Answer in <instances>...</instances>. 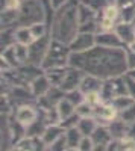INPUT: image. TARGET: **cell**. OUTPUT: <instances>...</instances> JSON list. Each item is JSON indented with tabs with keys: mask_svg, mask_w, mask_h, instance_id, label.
I'll return each mask as SVG.
<instances>
[{
	"mask_svg": "<svg viewBox=\"0 0 135 151\" xmlns=\"http://www.w3.org/2000/svg\"><path fill=\"white\" fill-rule=\"evenodd\" d=\"M70 67H75L85 74L97 76L103 80L125 76L126 65V48H108L96 45L88 52L71 53Z\"/></svg>",
	"mask_w": 135,
	"mask_h": 151,
	"instance_id": "6da1fadb",
	"label": "cell"
},
{
	"mask_svg": "<svg viewBox=\"0 0 135 151\" xmlns=\"http://www.w3.org/2000/svg\"><path fill=\"white\" fill-rule=\"evenodd\" d=\"M81 0H68V2L56 11L55 18L50 24L52 40L59 42L70 44L75 36L79 33V20H78V6Z\"/></svg>",
	"mask_w": 135,
	"mask_h": 151,
	"instance_id": "7a4b0ae2",
	"label": "cell"
},
{
	"mask_svg": "<svg viewBox=\"0 0 135 151\" xmlns=\"http://www.w3.org/2000/svg\"><path fill=\"white\" fill-rule=\"evenodd\" d=\"M70 56H71V50H70L68 44H64V42H59L56 40H52L47 53H46V56L43 59L41 68L46 71V70H50V68L68 67Z\"/></svg>",
	"mask_w": 135,
	"mask_h": 151,
	"instance_id": "3957f363",
	"label": "cell"
},
{
	"mask_svg": "<svg viewBox=\"0 0 135 151\" xmlns=\"http://www.w3.org/2000/svg\"><path fill=\"white\" fill-rule=\"evenodd\" d=\"M35 23H46V12L40 0H24L20 9V26H32Z\"/></svg>",
	"mask_w": 135,
	"mask_h": 151,
	"instance_id": "277c9868",
	"label": "cell"
},
{
	"mask_svg": "<svg viewBox=\"0 0 135 151\" xmlns=\"http://www.w3.org/2000/svg\"><path fill=\"white\" fill-rule=\"evenodd\" d=\"M100 95H102V101L103 103H112V100H115L117 97L129 95L126 83H125V77H123V76H120V77L106 79L103 82Z\"/></svg>",
	"mask_w": 135,
	"mask_h": 151,
	"instance_id": "5b68a950",
	"label": "cell"
},
{
	"mask_svg": "<svg viewBox=\"0 0 135 151\" xmlns=\"http://www.w3.org/2000/svg\"><path fill=\"white\" fill-rule=\"evenodd\" d=\"M99 20V32L114 30L117 23H120V8L115 3H109L97 17Z\"/></svg>",
	"mask_w": 135,
	"mask_h": 151,
	"instance_id": "8992f818",
	"label": "cell"
},
{
	"mask_svg": "<svg viewBox=\"0 0 135 151\" xmlns=\"http://www.w3.org/2000/svg\"><path fill=\"white\" fill-rule=\"evenodd\" d=\"M50 41H52V35L49 33L40 38V40H36L32 45H29V64L41 67L43 59L49 50V45H50Z\"/></svg>",
	"mask_w": 135,
	"mask_h": 151,
	"instance_id": "52a82bcc",
	"label": "cell"
},
{
	"mask_svg": "<svg viewBox=\"0 0 135 151\" xmlns=\"http://www.w3.org/2000/svg\"><path fill=\"white\" fill-rule=\"evenodd\" d=\"M120 113L117 112V109L111 104V103H102L99 104L97 107H94V118L97 121V124L99 125H108L111 124L114 119L118 118Z\"/></svg>",
	"mask_w": 135,
	"mask_h": 151,
	"instance_id": "ba28073f",
	"label": "cell"
},
{
	"mask_svg": "<svg viewBox=\"0 0 135 151\" xmlns=\"http://www.w3.org/2000/svg\"><path fill=\"white\" fill-rule=\"evenodd\" d=\"M70 50L71 53H83L88 52L93 47H96V33H83L79 32L75 40H73L70 44Z\"/></svg>",
	"mask_w": 135,
	"mask_h": 151,
	"instance_id": "9c48e42d",
	"label": "cell"
},
{
	"mask_svg": "<svg viewBox=\"0 0 135 151\" xmlns=\"http://www.w3.org/2000/svg\"><path fill=\"white\" fill-rule=\"evenodd\" d=\"M83 76H85L83 71H81V70L75 68V67H70V65H68L67 74H65V79H64L62 85H61L59 88H61V89H62L65 94H67V92H71V91H75V89H79Z\"/></svg>",
	"mask_w": 135,
	"mask_h": 151,
	"instance_id": "30bf717a",
	"label": "cell"
},
{
	"mask_svg": "<svg viewBox=\"0 0 135 151\" xmlns=\"http://www.w3.org/2000/svg\"><path fill=\"white\" fill-rule=\"evenodd\" d=\"M96 45L108 47V48H126V45L123 44V41L120 40L118 35L114 30L96 33Z\"/></svg>",
	"mask_w": 135,
	"mask_h": 151,
	"instance_id": "8fae6325",
	"label": "cell"
},
{
	"mask_svg": "<svg viewBox=\"0 0 135 151\" xmlns=\"http://www.w3.org/2000/svg\"><path fill=\"white\" fill-rule=\"evenodd\" d=\"M15 119L20 124H23L24 127H28V125H30L32 122H35L38 119V110H36V107L32 106V104L18 106L17 112H15Z\"/></svg>",
	"mask_w": 135,
	"mask_h": 151,
	"instance_id": "7c38bea8",
	"label": "cell"
},
{
	"mask_svg": "<svg viewBox=\"0 0 135 151\" xmlns=\"http://www.w3.org/2000/svg\"><path fill=\"white\" fill-rule=\"evenodd\" d=\"M114 32L118 35V38L123 41V44H125L126 47L131 45V44L135 41V26H134V23L120 21V23H117Z\"/></svg>",
	"mask_w": 135,
	"mask_h": 151,
	"instance_id": "4fadbf2b",
	"label": "cell"
},
{
	"mask_svg": "<svg viewBox=\"0 0 135 151\" xmlns=\"http://www.w3.org/2000/svg\"><path fill=\"white\" fill-rule=\"evenodd\" d=\"M103 79L97 77V76H93V74H85L83 79H82V83L79 86V89L87 95L90 92H100L102 91V86H103Z\"/></svg>",
	"mask_w": 135,
	"mask_h": 151,
	"instance_id": "5bb4252c",
	"label": "cell"
},
{
	"mask_svg": "<svg viewBox=\"0 0 135 151\" xmlns=\"http://www.w3.org/2000/svg\"><path fill=\"white\" fill-rule=\"evenodd\" d=\"M29 88H30L33 97H35V98H40V97H43V95H46V94L49 92V89L52 88V83L49 82V79H47L46 74H41L40 77H36V79L29 85Z\"/></svg>",
	"mask_w": 135,
	"mask_h": 151,
	"instance_id": "9a60e30c",
	"label": "cell"
},
{
	"mask_svg": "<svg viewBox=\"0 0 135 151\" xmlns=\"http://www.w3.org/2000/svg\"><path fill=\"white\" fill-rule=\"evenodd\" d=\"M65 134V130L61 127L59 124H53V125H47L43 136H41V139L44 141V144L49 147V145H52L55 141H58L59 137H62Z\"/></svg>",
	"mask_w": 135,
	"mask_h": 151,
	"instance_id": "2e32d148",
	"label": "cell"
},
{
	"mask_svg": "<svg viewBox=\"0 0 135 151\" xmlns=\"http://www.w3.org/2000/svg\"><path fill=\"white\" fill-rule=\"evenodd\" d=\"M108 129H109V132H111V134H112V139L120 141V139H123V137H126V136H128V132H129V124H126L123 119H121V118L118 116L117 119H114L111 124L108 125Z\"/></svg>",
	"mask_w": 135,
	"mask_h": 151,
	"instance_id": "e0dca14e",
	"label": "cell"
},
{
	"mask_svg": "<svg viewBox=\"0 0 135 151\" xmlns=\"http://www.w3.org/2000/svg\"><path fill=\"white\" fill-rule=\"evenodd\" d=\"M91 139L96 145H109L114 139H112V134L109 132V129L106 125H99V127L96 129V132L93 133Z\"/></svg>",
	"mask_w": 135,
	"mask_h": 151,
	"instance_id": "ac0fdd59",
	"label": "cell"
},
{
	"mask_svg": "<svg viewBox=\"0 0 135 151\" xmlns=\"http://www.w3.org/2000/svg\"><path fill=\"white\" fill-rule=\"evenodd\" d=\"M35 36L30 30V26H18L15 29V42L23 44V45H32L35 42Z\"/></svg>",
	"mask_w": 135,
	"mask_h": 151,
	"instance_id": "d6986e66",
	"label": "cell"
},
{
	"mask_svg": "<svg viewBox=\"0 0 135 151\" xmlns=\"http://www.w3.org/2000/svg\"><path fill=\"white\" fill-rule=\"evenodd\" d=\"M97 127H99V124H97V121H96L94 116L81 118V121L78 124V129H79V132L82 133L83 137H91Z\"/></svg>",
	"mask_w": 135,
	"mask_h": 151,
	"instance_id": "ffe728a7",
	"label": "cell"
},
{
	"mask_svg": "<svg viewBox=\"0 0 135 151\" xmlns=\"http://www.w3.org/2000/svg\"><path fill=\"white\" fill-rule=\"evenodd\" d=\"M67 68L68 67H64V68H50V70H46L44 74L47 76L49 82L52 83V86H61L65 79V74H67Z\"/></svg>",
	"mask_w": 135,
	"mask_h": 151,
	"instance_id": "44dd1931",
	"label": "cell"
},
{
	"mask_svg": "<svg viewBox=\"0 0 135 151\" xmlns=\"http://www.w3.org/2000/svg\"><path fill=\"white\" fill-rule=\"evenodd\" d=\"M99 14L96 11H93L91 8H88L87 5H83L79 2V6H78V20H79V26L81 24H85V23H90V21H94L97 20Z\"/></svg>",
	"mask_w": 135,
	"mask_h": 151,
	"instance_id": "7402d4cb",
	"label": "cell"
},
{
	"mask_svg": "<svg viewBox=\"0 0 135 151\" xmlns=\"http://www.w3.org/2000/svg\"><path fill=\"white\" fill-rule=\"evenodd\" d=\"M56 107H58V112H59L61 121H64V119H67L68 116H71V115H75V113H76V106L73 104L68 98L61 100Z\"/></svg>",
	"mask_w": 135,
	"mask_h": 151,
	"instance_id": "603a6c76",
	"label": "cell"
},
{
	"mask_svg": "<svg viewBox=\"0 0 135 151\" xmlns=\"http://www.w3.org/2000/svg\"><path fill=\"white\" fill-rule=\"evenodd\" d=\"M18 18H20V11L3 9L2 11V29H9L12 24L18 23Z\"/></svg>",
	"mask_w": 135,
	"mask_h": 151,
	"instance_id": "cb8c5ba5",
	"label": "cell"
},
{
	"mask_svg": "<svg viewBox=\"0 0 135 151\" xmlns=\"http://www.w3.org/2000/svg\"><path fill=\"white\" fill-rule=\"evenodd\" d=\"M82 133L79 132L78 127H73L65 130V141H67V147L68 148H78L81 141H82Z\"/></svg>",
	"mask_w": 135,
	"mask_h": 151,
	"instance_id": "d4e9b609",
	"label": "cell"
},
{
	"mask_svg": "<svg viewBox=\"0 0 135 151\" xmlns=\"http://www.w3.org/2000/svg\"><path fill=\"white\" fill-rule=\"evenodd\" d=\"M2 59L6 60L12 68H18V67H21V65H20V60H18V58H17L15 47H14V45H11V47L2 50Z\"/></svg>",
	"mask_w": 135,
	"mask_h": 151,
	"instance_id": "484cf974",
	"label": "cell"
},
{
	"mask_svg": "<svg viewBox=\"0 0 135 151\" xmlns=\"http://www.w3.org/2000/svg\"><path fill=\"white\" fill-rule=\"evenodd\" d=\"M134 103H135V100H134L131 95H121V97H117L115 100H112L111 104L117 109L118 113H121L123 110H126L128 107H131Z\"/></svg>",
	"mask_w": 135,
	"mask_h": 151,
	"instance_id": "4316f807",
	"label": "cell"
},
{
	"mask_svg": "<svg viewBox=\"0 0 135 151\" xmlns=\"http://www.w3.org/2000/svg\"><path fill=\"white\" fill-rule=\"evenodd\" d=\"M46 97L53 106H58V103L61 101V100L65 98V92L61 89L59 86H52L50 89H49V92L46 94Z\"/></svg>",
	"mask_w": 135,
	"mask_h": 151,
	"instance_id": "83f0119b",
	"label": "cell"
},
{
	"mask_svg": "<svg viewBox=\"0 0 135 151\" xmlns=\"http://www.w3.org/2000/svg\"><path fill=\"white\" fill-rule=\"evenodd\" d=\"M17 148V151H36V142H35V137H23L20 142H17L14 145Z\"/></svg>",
	"mask_w": 135,
	"mask_h": 151,
	"instance_id": "f1b7e54d",
	"label": "cell"
},
{
	"mask_svg": "<svg viewBox=\"0 0 135 151\" xmlns=\"http://www.w3.org/2000/svg\"><path fill=\"white\" fill-rule=\"evenodd\" d=\"M81 3L87 5L88 8L96 11L97 14H100V12L109 5V0H81Z\"/></svg>",
	"mask_w": 135,
	"mask_h": 151,
	"instance_id": "f546056e",
	"label": "cell"
},
{
	"mask_svg": "<svg viewBox=\"0 0 135 151\" xmlns=\"http://www.w3.org/2000/svg\"><path fill=\"white\" fill-rule=\"evenodd\" d=\"M135 18V5H128L125 8H120V21L132 23Z\"/></svg>",
	"mask_w": 135,
	"mask_h": 151,
	"instance_id": "4dcf8cb0",
	"label": "cell"
},
{
	"mask_svg": "<svg viewBox=\"0 0 135 151\" xmlns=\"http://www.w3.org/2000/svg\"><path fill=\"white\" fill-rule=\"evenodd\" d=\"M65 98H68L70 101L78 107L81 103L85 101V94H83L81 89H75V91H71V92H67V94H65Z\"/></svg>",
	"mask_w": 135,
	"mask_h": 151,
	"instance_id": "1f68e13d",
	"label": "cell"
},
{
	"mask_svg": "<svg viewBox=\"0 0 135 151\" xmlns=\"http://www.w3.org/2000/svg\"><path fill=\"white\" fill-rule=\"evenodd\" d=\"M76 113L81 116V118H87V116H93L94 115V107L90 106L87 101L81 103L78 107H76Z\"/></svg>",
	"mask_w": 135,
	"mask_h": 151,
	"instance_id": "d6a6232c",
	"label": "cell"
},
{
	"mask_svg": "<svg viewBox=\"0 0 135 151\" xmlns=\"http://www.w3.org/2000/svg\"><path fill=\"white\" fill-rule=\"evenodd\" d=\"M79 121H81V116L78 115V113H75V115L68 116L67 119L61 121V122H59V125H61V127H62L64 130H68V129H73V127H78Z\"/></svg>",
	"mask_w": 135,
	"mask_h": 151,
	"instance_id": "836d02e7",
	"label": "cell"
},
{
	"mask_svg": "<svg viewBox=\"0 0 135 151\" xmlns=\"http://www.w3.org/2000/svg\"><path fill=\"white\" fill-rule=\"evenodd\" d=\"M118 116L123 119L126 124H129V125L134 124V122H135V103H134L131 107H128L126 110H123Z\"/></svg>",
	"mask_w": 135,
	"mask_h": 151,
	"instance_id": "e575fe53",
	"label": "cell"
},
{
	"mask_svg": "<svg viewBox=\"0 0 135 151\" xmlns=\"http://www.w3.org/2000/svg\"><path fill=\"white\" fill-rule=\"evenodd\" d=\"M85 101H87L90 106H93V107H97L99 104L103 103L100 92H90V94H87L85 95Z\"/></svg>",
	"mask_w": 135,
	"mask_h": 151,
	"instance_id": "d590c367",
	"label": "cell"
},
{
	"mask_svg": "<svg viewBox=\"0 0 135 151\" xmlns=\"http://www.w3.org/2000/svg\"><path fill=\"white\" fill-rule=\"evenodd\" d=\"M68 147H67V141H65V134L62 137H59L58 141H55L52 145L47 147V151H65Z\"/></svg>",
	"mask_w": 135,
	"mask_h": 151,
	"instance_id": "8d00e7d4",
	"label": "cell"
},
{
	"mask_svg": "<svg viewBox=\"0 0 135 151\" xmlns=\"http://www.w3.org/2000/svg\"><path fill=\"white\" fill-rule=\"evenodd\" d=\"M94 145H96V144L93 142L91 137H82V141H81L78 150H79V151H93V150H94Z\"/></svg>",
	"mask_w": 135,
	"mask_h": 151,
	"instance_id": "74e56055",
	"label": "cell"
},
{
	"mask_svg": "<svg viewBox=\"0 0 135 151\" xmlns=\"http://www.w3.org/2000/svg\"><path fill=\"white\" fill-rule=\"evenodd\" d=\"M123 77H125V83H126V88H128V94L135 100V79L129 77L128 74H125Z\"/></svg>",
	"mask_w": 135,
	"mask_h": 151,
	"instance_id": "f35d334b",
	"label": "cell"
},
{
	"mask_svg": "<svg viewBox=\"0 0 135 151\" xmlns=\"http://www.w3.org/2000/svg\"><path fill=\"white\" fill-rule=\"evenodd\" d=\"M126 65H128V70L135 68V53L132 50H129L128 47H126Z\"/></svg>",
	"mask_w": 135,
	"mask_h": 151,
	"instance_id": "ab89813d",
	"label": "cell"
},
{
	"mask_svg": "<svg viewBox=\"0 0 135 151\" xmlns=\"http://www.w3.org/2000/svg\"><path fill=\"white\" fill-rule=\"evenodd\" d=\"M114 3L118 8H125L128 5H135V0H114Z\"/></svg>",
	"mask_w": 135,
	"mask_h": 151,
	"instance_id": "60d3db41",
	"label": "cell"
},
{
	"mask_svg": "<svg viewBox=\"0 0 135 151\" xmlns=\"http://www.w3.org/2000/svg\"><path fill=\"white\" fill-rule=\"evenodd\" d=\"M50 2H52V6H53V9L55 11H58V9H61V8H62L67 2H68V0H50Z\"/></svg>",
	"mask_w": 135,
	"mask_h": 151,
	"instance_id": "b9f144b4",
	"label": "cell"
},
{
	"mask_svg": "<svg viewBox=\"0 0 135 151\" xmlns=\"http://www.w3.org/2000/svg\"><path fill=\"white\" fill-rule=\"evenodd\" d=\"M128 136L132 137V139H135V122L129 125V132H128Z\"/></svg>",
	"mask_w": 135,
	"mask_h": 151,
	"instance_id": "7bdbcfd3",
	"label": "cell"
},
{
	"mask_svg": "<svg viewBox=\"0 0 135 151\" xmlns=\"http://www.w3.org/2000/svg\"><path fill=\"white\" fill-rule=\"evenodd\" d=\"M106 150H108V145H94L93 151H106Z\"/></svg>",
	"mask_w": 135,
	"mask_h": 151,
	"instance_id": "ee69618b",
	"label": "cell"
},
{
	"mask_svg": "<svg viewBox=\"0 0 135 151\" xmlns=\"http://www.w3.org/2000/svg\"><path fill=\"white\" fill-rule=\"evenodd\" d=\"M126 74L129 76V77L135 79V68H134V70H128V71H126Z\"/></svg>",
	"mask_w": 135,
	"mask_h": 151,
	"instance_id": "f6af8a7d",
	"label": "cell"
},
{
	"mask_svg": "<svg viewBox=\"0 0 135 151\" xmlns=\"http://www.w3.org/2000/svg\"><path fill=\"white\" fill-rule=\"evenodd\" d=\"M128 48H129V50H132V52L135 53V41H134V42H132L131 45H128Z\"/></svg>",
	"mask_w": 135,
	"mask_h": 151,
	"instance_id": "bcb514c9",
	"label": "cell"
},
{
	"mask_svg": "<svg viewBox=\"0 0 135 151\" xmlns=\"http://www.w3.org/2000/svg\"><path fill=\"white\" fill-rule=\"evenodd\" d=\"M65 151H79V150H78V148H67Z\"/></svg>",
	"mask_w": 135,
	"mask_h": 151,
	"instance_id": "7dc6e473",
	"label": "cell"
},
{
	"mask_svg": "<svg viewBox=\"0 0 135 151\" xmlns=\"http://www.w3.org/2000/svg\"><path fill=\"white\" fill-rule=\"evenodd\" d=\"M9 151H17V148H15V147H12V148H11Z\"/></svg>",
	"mask_w": 135,
	"mask_h": 151,
	"instance_id": "c3c4849f",
	"label": "cell"
}]
</instances>
